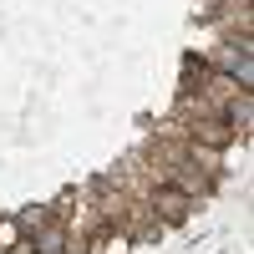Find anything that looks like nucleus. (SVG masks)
Masks as SVG:
<instances>
[{
	"instance_id": "1",
	"label": "nucleus",
	"mask_w": 254,
	"mask_h": 254,
	"mask_svg": "<svg viewBox=\"0 0 254 254\" xmlns=\"http://www.w3.org/2000/svg\"><path fill=\"white\" fill-rule=\"evenodd\" d=\"M158 208H163V219H173V224H178V219L188 214V198L178 193V188H158Z\"/></svg>"
},
{
	"instance_id": "2",
	"label": "nucleus",
	"mask_w": 254,
	"mask_h": 254,
	"mask_svg": "<svg viewBox=\"0 0 254 254\" xmlns=\"http://www.w3.org/2000/svg\"><path fill=\"white\" fill-rule=\"evenodd\" d=\"M229 122L244 127V122H249V102H234V107H229Z\"/></svg>"
}]
</instances>
